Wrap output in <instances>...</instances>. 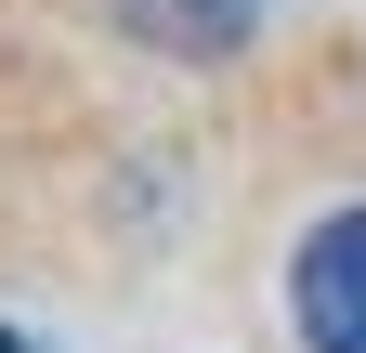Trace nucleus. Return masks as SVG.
I'll return each mask as SVG.
<instances>
[{
	"label": "nucleus",
	"mask_w": 366,
	"mask_h": 353,
	"mask_svg": "<svg viewBox=\"0 0 366 353\" xmlns=\"http://www.w3.org/2000/svg\"><path fill=\"white\" fill-rule=\"evenodd\" d=\"M288 314L314 353H366V209H327L288 262Z\"/></svg>",
	"instance_id": "nucleus-1"
},
{
	"label": "nucleus",
	"mask_w": 366,
	"mask_h": 353,
	"mask_svg": "<svg viewBox=\"0 0 366 353\" xmlns=\"http://www.w3.org/2000/svg\"><path fill=\"white\" fill-rule=\"evenodd\" d=\"M0 353H26V340H14V327H0Z\"/></svg>",
	"instance_id": "nucleus-2"
}]
</instances>
